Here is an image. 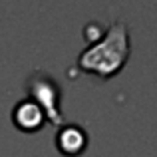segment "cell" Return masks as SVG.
Segmentation results:
<instances>
[{"instance_id":"obj_4","label":"cell","mask_w":157,"mask_h":157,"mask_svg":"<svg viewBox=\"0 0 157 157\" xmlns=\"http://www.w3.org/2000/svg\"><path fill=\"white\" fill-rule=\"evenodd\" d=\"M56 141L66 155H78L86 147V133L78 125H64L58 129Z\"/></svg>"},{"instance_id":"obj_5","label":"cell","mask_w":157,"mask_h":157,"mask_svg":"<svg viewBox=\"0 0 157 157\" xmlns=\"http://www.w3.org/2000/svg\"><path fill=\"white\" fill-rule=\"evenodd\" d=\"M104 34L105 32H98V28H96V24H88V26H86V38L88 40H92V44H96V40L98 42H100L101 38H104Z\"/></svg>"},{"instance_id":"obj_3","label":"cell","mask_w":157,"mask_h":157,"mask_svg":"<svg viewBox=\"0 0 157 157\" xmlns=\"http://www.w3.org/2000/svg\"><path fill=\"white\" fill-rule=\"evenodd\" d=\"M12 117L20 129H38L44 121V111L32 100H24L14 107Z\"/></svg>"},{"instance_id":"obj_2","label":"cell","mask_w":157,"mask_h":157,"mask_svg":"<svg viewBox=\"0 0 157 157\" xmlns=\"http://www.w3.org/2000/svg\"><path fill=\"white\" fill-rule=\"evenodd\" d=\"M30 96L34 98V104L44 111V115H48L52 123H60L62 121V113L58 109V101H60V88L58 84L52 80L48 74H34L26 84Z\"/></svg>"},{"instance_id":"obj_1","label":"cell","mask_w":157,"mask_h":157,"mask_svg":"<svg viewBox=\"0 0 157 157\" xmlns=\"http://www.w3.org/2000/svg\"><path fill=\"white\" fill-rule=\"evenodd\" d=\"M129 56V32L123 22H113L105 30L100 42L86 48L78 58V64L84 72L96 74V76L111 78L125 66Z\"/></svg>"}]
</instances>
